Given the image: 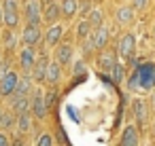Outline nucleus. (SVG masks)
Wrapping results in <instances>:
<instances>
[{
	"label": "nucleus",
	"mask_w": 155,
	"mask_h": 146,
	"mask_svg": "<svg viewBox=\"0 0 155 146\" xmlns=\"http://www.w3.org/2000/svg\"><path fill=\"white\" fill-rule=\"evenodd\" d=\"M155 87V66L153 64H144V66H138L130 78V89L132 91H138V89H153Z\"/></svg>",
	"instance_id": "obj_1"
},
{
	"label": "nucleus",
	"mask_w": 155,
	"mask_h": 146,
	"mask_svg": "<svg viewBox=\"0 0 155 146\" xmlns=\"http://www.w3.org/2000/svg\"><path fill=\"white\" fill-rule=\"evenodd\" d=\"M21 40L26 47H36L41 40H43V32H41V26H34V24H28L21 32Z\"/></svg>",
	"instance_id": "obj_2"
},
{
	"label": "nucleus",
	"mask_w": 155,
	"mask_h": 146,
	"mask_svg": "<svg viewBox=\"0 0 155 146\" xmlns=\"http://www.w3.org/2000/svg\"><path fill=\"white\" fill-rule=\"evenodd\" d=\"M30 112L36 119H45L47 116L49 110H47V104H45V97H43L41 91H34L32 93V97H30Z\"/></svg>",
	"instance_id": "obj_3"
},
{
	"label": "nucleus",
	"mask_w": 155,
	"mask_h": 146,
	"mask_svg": "<svg viewBox=\"0 0 155 146\" xmlns=\"http://www.w3.org/2000/svg\"><path fill=\"white\" fill-rule=\"evenodd\" d=\"M43 0H28V7H26V19L28 24H34V26H41L43 21Z\"/></svg>",
	"instance_id": "obj_4"
},
{
	"label": "nucleus",
	"mask_w": 155,
	"mask_h": 146,
	"mask_svg": "<svg viewBox=\"0 0 155 146\" xmlns=\"http://www.w3.org/2000/svg\"><path fill=\"white\" fill-rule=\"evenodd\" d=\"M134 49H136V38H134V34H123V36L119 38V49H117V53H119L123 59H130V57L134 55Z\"/></svg>",
	"instance_id": "obj_5"
},
{
	"label": "nucleus",
	"mask_w": 155,
	"mask_h": 146,
	"mask_svg": "<svg viewBox=\"0 0 155 146\" xmlns=\"http://www.w3.org/2000/svg\"><path fill=\"white\" fill-rule=\"evenodd\" d=\"M17 81H19V76H17L13 70H9L2 78H0V95H2V97H9V95L15 91Z\"/></svg>",
	"instance_id": "obj_6"
},
{
	"label": "nucleus",
	"mask_w": 155,
	"mask_h": 146,
	"mask_svg": "<svg viewBox=\"0 0 155 146\" xmlns=\"http://www.w3.org/2000/svg\"><path fill=\"white\" fill-rule=\"evenodd\" d=\"M47 64H49L47 55H41V57H36V62H34V66H32V70H30V74H32V81H34V83H43V81H45Z\"/></svg>",
	"instance_id": "obj_7"
},
{
	"label": "nucleus",
	"mask_w": 155,
	"mask_h": 146,
	"mask_svg": "<svg viewBox=\"0 0 155 146\" xmlns=\"http://www.w3.org/2000/svg\"><path fill=\"white\" fill-rule=\"evenodd\" d=\"M60 17H62V7L58 2H49L45 7V11H43V21L51 26V24H58Z\"/></svg>",
	"instance_id": "obj_8"
},
{
	"label": "nucleus",
	"mask_w": 155,
	"mask_h": 146,
	"mask_svg": "<svg viewBox=\"0 0 155 146\" xmlns=\"http://www.w3.org/2000/svg\"><path fill=\"white\" fill-rule=\"evenodd\" d=\"M62 34H64L62 26H60V24H51L49 30H47V34H45V45H47V47H55V45L62 40Z\"/></svg>",
	"instance_id": "obj_9"
},
{
	"label": "nucleus",
	"mask_w": 155,
	"mask_h": 146,
	"mask_svg": "<svg viewBox=\"0 0 155 146\" xmlns=\"http://www.w3.org/2000/svg\"><path fill=\"white\" fill-rule=\"evenodd\" d=\"M91 38H94L96 49H104L106 43H108V28H106L104 24L98 26V28H94V30H91Z\"/></svg>",
	"instance_id": "obj_10"
},
{
	"label": "nucleus",
	"mask_w": 155,
	"mask_h": 146,
	"mask_svg": "<svg viewBox=\"0 0 155 146\" xmlns=\"http://www.w3.org/2000/svg\"><path fill=\"white\" fill-rule=\"evenodd\" d=\"M19 62H21L24 72H30L32 66H34V62H36V51H34V47H26V49H21V53H19Z\"/></svg>",
	"instance_id": "obj_11"
},
{
	"label": "nucleus",
	"mask_w": 155,
	"mask_h": 146,
	"mask_svg": "<svg viewBox=\"0 0 155 146\" xmlns=\"http://www.w3.org/2000/svg\"><path fill=\"white\" fill-rule=\"evenodd\" d=\"M60 76H62V64L55 59V62H49L47 64V72H45V81L49 83V85H55L58 81H60Z\"/></svg>",
	"instance_id": "obj_12"
},
{
	"label": "nucleus",
	"mask_w": 155,
	"mask_h": 146,
	"mask_svg": "<svg viewBox=\"0 0 155 146\" xmlns=\"http://www.w3.org/2000/svg\"><path fill=\"white\" fill-rule=\"evenodd\" d=\"M9 97H13V102H11V108H13V112H28L30 110V97L28 95H17V93H11Z\"/></svg>",
	"instance_id": "obj_13"
},
{
	"label": "nucleus",
	"mask_w": 155,
	"mask_h": 146,
	"mask_svg": "<svg viewBox=\"0 0 155 146\" xmlns=\"http://www.w3.org/2000/svg\"><path fill=\"white\" fill-rule=\"evenodd\" d=\"M140 138H138V129L134 125H127L123 129V135H121V144L123 146H138Z\"/></svg>",
	"instance_id": "obj_14"
},
{
	"label": "nucleus",
	"mask_w": 155,
	"mask_h": 146,
	"mask_svg": "<svg viewBox=\"0 0 155 146\" xmlns=\"http://www.w3.org/2000/svg\"><path fill=\"white\" fill-rule=\"evenodd\" d=\"M115 64H117V59H115V53H110V51H104V53H100V55H98V68H100L102 72H110Z\"/></svg>",
	"instance_id": "obj_15"
},
{
	"label": "nucleus",
	"mask_w": 155,
	"mask_h": 146,
	"mask_svg": "<svg viewBox=\"0 0 155 146\" xmlns=\"http://www.w3.org/2000/svg\"><path fill=\"white\" fill-rule=\"evenodd\" d=\"M55 59H58L62 66L70 64V62H72V45H60V47L55 49Z\"/></svg>",
	"instance_id": "obj_16"
},
{
	"label": "nucleus",
	"mask_w": 155,
	"mask_h": 146,
	"mask_svg": "<svg viewBox=\"0 0 155 146\" xmlns=\"http://www.w3.org/2000/svg\"><path fill=\"white\" fill-rule=\"evenodd\" d=\"M60 7H62V17H66V19H72L79 13V2L77 0H62Z\"/></svg>",
	"instance_id": "obj_17"
},
{
	"label": "nucleus",
	"mask_w": 155,
	"mask_h": 146,
	"mask_svg": "<svg viewBox=\"0 0 155 146\" xmlns=\"http://www.w3.org/2000/svg\"><path fill=\"white\" fill-rule=\"evenodd\" d=\"M134 116H136V121H138V125L142 127L144 123H147V104L142 102V100H136L134 102Z\"/></svg>",
	"instance_id": "obj_18"
},
{
	"label": "nucleus",
	"mask_w": 155,
	"mask_h": 146,
	"mask_svg": "<svg viewBox=\"0 0 155 146\" xmlns=\"http://www.w3.org/2000/svg\"><path fill=\"white\" fill-rule=\"evenodd\" d=\"M115 19H117L119 24H132V21H134V9H132V7H121V9H117Z\"/></svg>",
	"instance_id": "obj_19"
},
{
	"label": "nucleus",
	"mask_w": 155,
	"mask_h": 146,
	"mask_svg": "<svg viewBox=\"0 0 155 146\" xmlns=\"http://www.w3.org/2000/svg\"><path fill=\"white\" fill-rule=\"evenodd\" d=\"M2 24L7 28H17L19 26V11H2Z\"/></svg>",
	"instance_id": "obj_20"
},
{
	"label": "nucleus",
	"mask_w": 155,
	"mask_h": 146,
	"mask_svg": "<svg viewBox=\"0 0 155 146\" xmlns=\"http://www.w3.org/2000/svg\"><path fill=\"white\" fill-rule=\"evenodd\" d=\"M32 91V81L28 78V76H21L19 81H17V85H15V91L13 93H17V95H28Z\"/></svg>",
	"instance_id": "obj_21"
},
{
	"label": "nucleus",
	"mask_w": 155,
	"mask_h": 146,
	"mask_svg": "<svg viewBox=\"0 0 155 146\" xmlns=\"http://www.w3.org/2000/svg\"><path fill=\"white\" fill-rule=\"evenodd\" d=\"M85 19L89 21V26H91V30L104 24V15H102V11H100V9H94V11H89Z\"/></svg>",
	"instance_id": "obj_22"
},
{
	"label": "nucleus",
	"mask_w": 155,
	"mask_h": 146,
	"mask_svg": "<svg viewBox=\"0 0 155 146\" xmlns=\"http://www.w3.org/2000/svg\"><path fill=\"white\" fill-rule=\"evenodd\" d=\"M110 74H113V83H115V85H121L123 78H125V68H123V64H115L113 70H110Z\"/></svg>",
	"instance_id": "obj_23"
},
{
	"label": "nucleus",
	"mask_w": 155,
	"mask_h": 146,
	"mask_svg": "<svg viewBox=\"0 0 155 146\" xmlns=\"http://www.w3.org/2000/svg\"><path fill=\"white\" fill-rule=\"evenodd\" d=\"M17 127H19V131H30V127H32L30 112H19L17 114Z\"/></svg>",
	"instance_id": "obj_24"
},
{
	"label": "nucleus",
	"mask_w": 155,
	"mask_h": 146,
	"mask_svg": "<svg viewBox=\"0 0 155 146\" xmlns=\"http://www.w3.org/2000/svg\"><path fill=\"white\" fill-rule=\"evenodd\" d=\"M87 34H91V26H89L87 19H81L79 26H77V36H79V38H85Z\"/></svg>",
	"instance_id": "obj_25"
},
{
	"label": "nucleus",
	"mask_w": 155,
	"mask_h": 146,
	"mask_svg": "<svg viewBox=\"0 0 155 146\" xmlns=\"http://www.w3.org/2000/svg\"><path fill=\"white\" fill-rule=\"evenodd\" d=\"M2 43H5V47H7V49H13V45H15V34L11 32V28L2 34Z\"/></svg>",
	"instance_id": "obj_26"
},
{
	"label": "nucleus",
	"mask_w": 155,
	"mask_h": 146,
	"mask_svg": "<svg viewBox=\"0 0 155 146\" xmlns=\"http://www.w3.org/2000/svg\"><path fill=\"white\" fill-rule=\"evenodd\" d=\"M13 123H15V121H13V114L2 110V114H0V127H5V129H7V127H11Z\"/></svg>",
	"instance_id": "obj_27"
},
{
	"label": "nucleus",
	"mask_w": 155,
	"mask_h": 146,
	"mask_svg": "<svg viewBox=\"0 0 155 146\" xmlns=\"http://www.w3.org/2000/svg\"><path fill=\"white\" fill-rule=\"evenodd\" d=\"M83 40V53H91L94 49H96V45H94V38H91V34H87L85 38H81Z\"/></svg>",
	"instance_id": "obj_28"
},
{
	"label": "nucleus",
	"mask_w": 155,
	"mask_h": 146,
	"mask_svg": "<svg viewBox=\"0 0 155 146\" xmlns=\"http://www.w3.org/2000/svg\"><path fill=\"white\" fill-rule=\"evenodd\" d=\"M55 102H58V93H55V89H51L47 95H45V104H47V110H51L53 106H55Z\"/></svg>",
	"instance_id": "obj_29"
},
{
	"label": "nucleus",
	"mask_w": 155,
	"mask_h": 146,
	"mask_svg": "<svg viewBox=\"0 0 155 146\" xmlns=\"http://www.w3.org/2000/svg\"><path fill=\"white\" fill-rule=\"evenodd\" d=\"M36 144H38V146H51V144H53L51 133H41V135H38V140H36Z\"/></svg>",
	"instance_id": "obj_30"
},
{
	"label": "nucleus",
	"mask_w": 155,
	"mask_h": 146,
	"mask_svg": "<svg viewBox=\"0 0 155 146\" xmlns=\"http://www.w3.org/2000/svg\"><path fill=\"white\" fill-rule=\"evenodd\" d=\"M19 9V0H5L2 2V11H17Z\"/></svg>",
	"instance_id": "obj_31"
},
{
	"label": "nucleus",
	"mask_w": 155,
	"mask_h": 146,
	"mask_svg": "<svg viewBox=\"0 0 155 146\" xmlns=\"http://www.w3.org/2000/svg\"><path fill=\"white\" fill-rule=\"evenodd\" d=\"M147 5H149V0H132V5H130V7H132L134 11H144Z\"/></svg>",
	"instance_id": "obj_32"
},
{
	"label": "nucleus",
	"mask_w": 155,
	"mask_h": 146,
	"mask_svg": "<svg viewBox=\"0 0 155 146\" xmlns=\"http://www.w3.org/2000/svg\"><path fill=\"white\" fill-rule=\"evenodd\" d=\"M11 144V140H9V135L5 133V131H0V146H9Z\"/></svg>",
	"instance_id": "obj_33"
},
{
	"label": "nucleus",
	"mask_w": 155,
	"mask_h": 146,
	"mask_svg": "<svg viewBox=\"0 0 155 146\" xmlns=\"http://www.w3.org/2000/svg\"><path fill=\"white\" fill-rule=\"evenodd\" d=\"M0 26H2V7H0Z\"/></svg>",
	"instance_id": "obj_34"
},
{
	"label": "nucleus",
	"mask_w": 155,
	"mask_h": 146,
	"mask_svg": "<svg viewBox=\"0 0 155 146\" xmlns=\"http://www.w3.org/2000/svg\"><path fill=\"white\" fill-rule=\"evenodd\" d=\"M151 104H153V110H155V93H153V100H151Z\"/></svg>",
	"instance_id": "obj_35"
},
{
	"label": "nucleus",
	"mask_w": 155,
	"mask_h": 146,
	"mask_svg": "<svg viewBox=\"0 0 155 146\" xmlns=\"http://www.w3.org/2000/svg\"><path fill=\"white\" fill-rule=\"evenodd\" d=\"M153 133H155V125H153Z\"/></svg>",
	"instance_id": "obj_36"
}]
</instances>
